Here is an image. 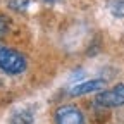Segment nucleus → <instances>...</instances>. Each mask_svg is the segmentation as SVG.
Masks as SVG:
<instances>
[{"label": "nucleus", "instance_id": "3", "mask_svg": "<svg viewBox=\"0 0 124 124\" xmlns=\"http://www.w3.org/2000/svg\"><path fill=\"white\" fill-rule=\"evenodd\" d=\"M57 124H85V116L74 105H62L55 112Z\"/></svg>", "mask_w": 124, "mask_h": 124}, {"label": "nucleus", "instance_id": "1", "mask_svg": "<svg viewBox=\"0 0 124 124\" xmlns=\"http://www.w3.org/2000/svg\"><path fill=\"white\" fill-rule=\"evenodd\" d=\"M28 66L26 57L17 50L0 46V69L7 74H21Z\"/></svg>", "mask_w": 124, "mask_h": 124}, {"label": "nucleus", "instance_id": "6", "mask_svg": "<svg viewBox=\"0 0 124 124\" xmlns=\"http://www.w3.org/2000/svg\"><path fill=\"white\" fill-rule=\"evenodd\" d=\"M7 5L17 12H24L29 5V0H7Z\"/></svg>", "mask_w": 124, "mask_h": 124}, {"label": "nucleus", "instance_id": "2", "mask_svg": "<svg viewBox=\"0 0 124 124\" xmlns=\"http://www.w3.org/2000/svg\"><path fill=\"white\" fill-rule=\"evenodd\" d=\"M95 102L102 107H121L124 105V85H116L110 90L100 91Z\"/></svg>", "mask_w": 124, "mask_h": 124}, {"label": "nucleus", "instance_id": "8", "mask_svg": "<svg viewBox=\"0 0 124 124\" xmlns=\"http://www.w3.org/2000/svg\"><path fill=\"white\" fill-rule=\"evenodd\" d=\"M10 28V23H9V17L4 14H0V36H5L7 31Z\"/></svg>", "mask_w": 124, "mask_h": 124}, {"label": "nucleus", "instance_id": "4", "mask_svg": "<svg viewBox=\"0 0 124 124\" xmlns=\"http://www.w3.org/2000/svg\"><path fill=\"white\" fill-rule=\"evenodd\" d=\"M103 88H105L103 79H91V81H86V83H81V85L74 86L69 93L72 97H81V95H86V93L97 91V90H103Z\"/></svg>", "mask_w": 124, "mask_h": 124}, {"label": "nucleus", "instance_id": "7", "mask_svg": "<svg viewBox=\"0 0 124 124\" xmlns=\"http://www.w3.org/2000/svg\"><path fill=\"white\" fill-rule=\"evenodd\" d=\"M110 10H112L114 16H117V17H122V16H124V0H112Z\"/></svg>", "mask_w": 124, "mask_h": 124}, {"label": "nucleus", "instance_id": "9", "mask_svg": "<svg viewBox=\"0 0 124 124\" xmlns=\"http://www.w3.org/2000/svg\"><path fill=\"white\" fill-rule=\"evenodd\" d=\"M45 2H57V0H45Z\"/></svg>", "mask_w": 124, "mask_h": 124}, {"label": "nucleus", "instance_id": "5", "mask_svg": "<svg viewBox=\"0 0 124 124\" xmlns=\"http://www.w3.org/2000/svg\"><path fill=\"white\" fill-rule=\"evenodd\" d=\"M9 124H33V116L29 110H17L10 117Z\"/></svg>", "mask_w": 124, "mask_h": 124}]
</instances>
